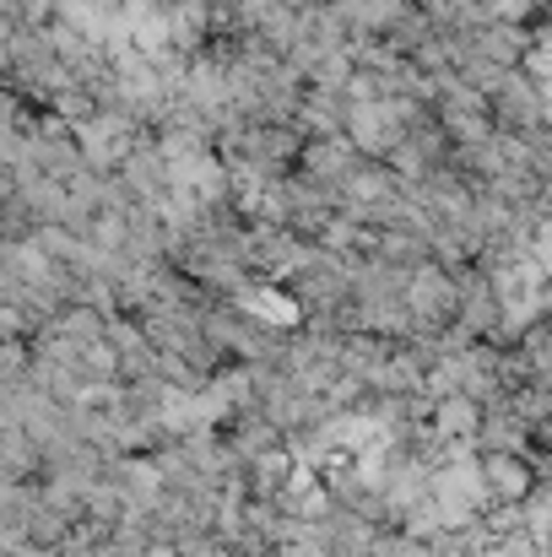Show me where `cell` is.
<instances>
[{
	"label": "cell",
	"mask_w": 552,
	"mask_h": 557,
	"mask_svg": "<svg viewBox=\"0 0 552 557\" xmlns=\"http://www.w3.org/2000/svg\"><path fill=\"white\" fill-rule=\"evenodd\" d=\"M364 163V152L347 141V136H304V147H298V158H293V174H304V180H315V185H336L353 174Z\"/></svg>",
	"instance_id": "6da1fadb"
},
{
	"label": "cell",
	"mask_w": 552,
	"mask_h": 557,
	"mask_svg": "<svg viewBox=\"0 0 552 557\" xmlns=\"http://www.w3.org/2000/svg\"><path fill=\"white\" fill-rule=\"evenodd\" d=\"M477 471H482V487H488V498L493 504H520L542 476L526 466V455H510V449H499V455H482L477 460Z\"/></svg>",
	"instance_id": "7a4b0ae2"
}]
</instances>
